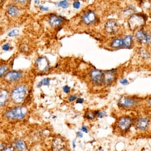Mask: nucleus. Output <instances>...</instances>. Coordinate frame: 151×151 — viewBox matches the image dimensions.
<instances>
[{
  "label": "nucleus",
  "instance_id": "412c9836",
  "mask_svg": "<svg viewBox=\"0 0 151 151\" xmlns=\"http://www.w3.org/2000/svg\"><path fill=\"white\" fill-rule=\"evenodd\" d=\"M9 69V66L7 65H3L0 66V78L7 73V71Z\"/></svg>",
  "mask_w": 151,
  "mask_h": 151
},
{
  "label": "nucleus",
  "instance_id": "1a4fd4ad",
  "mask_svg": "<svg viewBox=\"0 0 151 151\" xmlns=\"http://www.w3.org/2000/svg\"><path fill=\"white\" fill-rule=\"evenodd\" d=\"M118 24L114 20L108 21L105 26L106 32L109 35H114L118 31Z\"/></svg>",
  "mask_w": 151,
  "mask_h": 151
},
{
  "label": "nucleus",
  "instance_id": "c9c22d12",
  "mask_svg": "<svg viewBox=\"0 0 151 151\" xmlns=\"http://www.w3.org/2000/svg\"><path fill=\"white\" fill-rule=\"evenodd\" d=\"M84 100L83 99H78L76 100V103L78 104H82L83 103Z\"/></svg>",
  "mask_w": 151,
  "mask_h": 151
},
{
  "label": "nucleus",
  "instance_id": "b1692460",
  "mask_svg": "<svg viewBox=\"0 0 151 151\" xmlns=\"http://www.w3.org/2000/svg\"><path fill=\"white\" fill-rule=\"evenodd\" d=\"M57 7H60L62 9H67L68 7V0H63L57 3Z\"/></svg>",
  "mask_w": 151,
  "mask_h": 151
},
{
  "label": "nucleus",
  "instance_id": "f704fd0d",
  "mask_svg": "<svg viewBox=\"0 0 151 151\" xmlns=\"http://www.w3.org/2000/svg\"><path fill=\"white\" fill-rule=\"evenodd\" d=\"M40 10H41V11L47 12V11H48L49 9H48V7H44V6H40Z\"/></svg>",
  "mask_w": 151,
  "mask_h": 151
},
{
  "label": "nucleus",
  "instance_id": "20e7f679",
  "mask_svg": "<svg viewBox=\"0 0 151 151\" xmlns=\"http://www.w3.org/2000/svg\"><path fill=\"white\" fill-rule=\"evenodd\" d=\"M4 79L6 82L14 83L19 81L23 77V73L20 71L12 70L7 72L4 76Z\"/></svg>",
  "mask_w": 151,
  "mask_h": 151
},
{
  "label": "nucleus",
  "instance_id": "4c0bfd02",
  "mask_svg": "<svg viewBox=\"0 0 151 151\" xmlns=\"http://www.w3.org/2000/svg\"><path fill=\"white\" fill-rule=\"evenodd\" d=\"M83 133L81 132H78V133H77V136L78 137H80V138H82V137H83Z\"/></svg>",
  "mask_w": 151,
  "mask_h": 151
},
{
  "label": "nucleus",
  "instance_id": "a211bd4d",
  "mask_svg": "<svg viewBox=\"0 0 151 151\" xmlns=\"http://www.w3.org/2000/svg\"><path fill=\"white\" fill-rule=\"evenodd\" d=\"M111 47L114 48V49L124 47V43L123 39H120V38L115 39L111 43Z\"/></svg>",
  "mask_w": 151,
  "mask_h": 151
},
{
  "label": "nucleus",
  "instance_id": "58836bf2",
  "mask_svg": "<svg viewBox=\"0 0 151 151\" xmlns=\"http://www.w3.org/2000/svg\"><path fill=\"white\" fill-rule=\"evenodd\" d=\"M39 0H35V3L36 5H39Z\"/></svg>",
  "mask_w": 151,
  "mask_h": 151
},
{
  "label": "nucleus",
  "instance_id": "f8f14e48",
  "mask_svg": "<svg viewBox=\"0 0 151 151\" xmlns=\"http://www.w3.org/2000/svg\"><path fill=\"white\" fill-rule=\"evenodd\" d=\"M115 70V69L113 70L107 71L105 73H104L102 83H104L105 84H107V85H109L113 83L115 79V75L114 74Z\"/></svg>",
  "mask_w": 151,
  "mask_h": 151
},
{
  "label": "nucleus",
  "instance_id": "473e14b6",
  "mask_svg": "<svg viewBox=\"0 0 151 151\" xmlns=\"http://www.w3.org/2000/svg\"><path fill=\"white\" fill-rule=\"evenodd\" d=\"M105 115V112H99L97 114V116L98 118H102Z\"/></svg>",
  "mask_w": 151,
  "mask_h": 151
},
{
  "label": "nucleus",
  "instance_id": "f03ea898",
  "mask_svg": "<svg viewBox=\"0 0 151 151\" xmlns=\"http://www.w3.org/2000/svg\"><path fill=\"white\" fill-rule=\"evenodd\" d=\"M28 93L27 88L24 85H19L15 87L12 91L11 99L12 100L16 103H21L25 99Z\"/></svg>",
  "mask_w": 151,
  "mask_h": 151
},
{
  "label": "nucleus",
  "instance_id": "f3484780",
  "mask_svg": "<svg viewBox=\"0 0 151 151\" xmlns=\"http://www.w3.org/2000/svg\"><path fill=\"white\" fill-rule=\"evenodd\" d=\"M9 93L7 90L5 89L0 90V106L2 107L6 105L8 98Z\"/></svg>",
  "mask_w": 151,
  "mask_h": 151
},
{
  "label": "nucleus",
  "instance_id": "2eb2a0df",
  "mask_svg": "<svg viewBox=\"0 0 151 151\" xmlns=\"http://www.w3.org/2000/svg\"><path fill=\"white\" fill-rule=\"evenodd\" d=\"M7 12L8 14L11 17H16L20 13V10L15 4L9 5L7 9Z\"/></svg>",
  "mask_w": 151,
  "mask_h": 151
},
{
  "label": "nucleus",
  "instance_id": "393cba45",
  "mask_svg": "<svg viewBox=\"0 0 151 151\" xmlns=\"http://www.w3.org/2000/svg\"><path fill=\"white\" fill-rule=\"evenodd\" d=\"M95 116H96V114H95V111L94 112H87L85 114V117L89 120L94 119L95 118Z\"/></svg>",
  "mask_w": 151,
  "mask_h": 151
},
{
  "label": "nucleus",
  "instance_id": "2f4dec72",
  "mask_svg": "<svg viewBox=\"0 0 151 151\" xmlns=\"http://www.w3.org/2000/svg\"><path fill=\"white\" fill-rule=\"evenodd\" d=\"M6 147H7V145L6 144L0 143V150H5Z\"/></svg>",
  "mask_w": 151,
  "mask_h": 151
},
{
  "label": "nucleus",
  "instance_id": "c85d7f7f",
  "mask_svg": "<svg viewBox=\"0 0 151 151\" xmlns=\"http://www.w3.org/2000/svg\"><path fill=\"white\" fill-rule=\"evenodd\" d=\"M78 99V96H70L68 97V100L70 102H73L75 100H76Z\"/></svg>",
  "mask_w": 151,
  "mask_h": 151
},
{
  "label": "nucleus",
  "instance_id": "9b49d317",
  "mask_svg": "<svg viewBox=\"0 0 151 151\" xmlns=\"http://www.w3.org/2000/svg\"><path fill=\"white\" fill-rule=\"evenodd\" d=\"M64 21L65 19L63 17L54 14H52L48 20L49 24L52 27H57L61 26L62 24H63Z\"/></svg>",
  "mask_w": 151,
  "mask_h": 151
},
{
  "label": "nucleus",
  "instance_id": "0eeeda50",
  "mask_svg": "<svg viewBox=\"0 0 151 151\" xmlns=\"http://www.w3.org/2000/svg\"><path fill=\"white\" fill-rule=\"evenodd\" d=\"M103 75L102 71L98 69L92 70L90 72V77L92 82L98 85H101L102 83Z\"/></svg>",
  "mask_w": 151,
  "mask_h": 151
},
{
  "label": "nucleus",
  "instance_id": "6e6552de",
  "mask_svg": "<svg viewBox=\"0 0 151 151\" xmlns=\"http://www.w3.org/2000/svg\"><path fill=\"white\" fill-rule=\"evenodd\" d=\"M82 20L85 24L87 25L92 24L97 20V15L94 12L88 11L83 15Z\"/></svg>",
  "mask_w": 151,
  "mask_h": 151
},
{
  "label": "nucleus",
  "instance_id": "423d86ee",
  "mask_svg": "<svg viewBox=\"0 0 151 151\" xmlns=\"http://www.w3.org/2000/svg\"><path fill=\"white\" fill-rule=\"evenodd\" d=\"M36 66L39 70L42 72H46L49 69V62L46 58L40 57L36 61Z\"/></svg>",
  "mask_w": 151,
  "mask_h": 151
},
{
  "label": "nucleus",
  "instance_id": "a19ab883",
  "mask_svg": "<svg viewBox=\"0 0 151 151\" xmlns=\"http://www.w3.org/2000/svg\"><path fill=\"white\" fill-rule=\"evenodd\" d=\"M148 104H149V105H150V106H151V98H150V99H149V100H148Z\"/></svg>",
  "mask_w": 151,
  "mask_h": 151
},
{
  "label": "nucleus",
  "instance_id": "f257e3e1",
  "mask_svg": "<svg viewBox=\"0 0 151 151\" xmlns=\"http://www.w3.org/2000/svg\"><path fill=\"white\" fill-rule=\"evenodd\" d=\"M28 113V109L25 107H16L7 110L5 116L10 120H21L24 119Z\"/></svg>",
  "mask_w": 151,
  "mask_h": 151
},
{
  "label": "nucleus",
  "instance_id": "72a5a7b5",
  "mask_svg": "<svg viewBox=\"0 0 151 151\" xmlns=\"http://www.w3.org/2000/svg\"><path fill=\"white\" fill-rule=\"evenodd\" d=\"M120 83L122 84V85H127V84H128V81L126 80V79H123V80H120Z\"/></svg>",
  "mask_w": 151,
  "mask_h": 151
},
{
  "label": "nucleus",
  "instance_id": "dca6fc26",
  "mask_svg": "<svg viewBox=\"0 0 151 151\" xmlns=\"http://www.w3.org/2000/svg\"><path fill=\"white\" fill-rule=\"evenodd\" d=\"M136 127L140 130H144L147 129L149 125V120L146 118H140L139 119L136 123Z\"/></svg>",
  "mask_w": 151,
  "mask_h": 151
},
{
  "label": "nucleus",
  "instance_id": "9d476101",
  "mask_svg": "<svg viewBox=\"0 0 151 151\" xmlns=\"http://www.w3.org/2000/svg\"><path fill=\"white\" fill-rule=\"evenodd\" d=\"M132 120L129 117L120 118L118 121V126L122 131H127L131 126Z\"/></svg>",
  "mask_w": 151,
  "mask_h": 151
},
{
  "label": "nucleus",
  "instance_id": "ddd939ff",
  "mask_svg": "<svg viewBox=\"0 0 151 151\" xmlns=\"http://www.w3.org/2000/svg\"><path fill=\"white\" fill-rule=\"evenodd\" d=\"M136 104V100L128 97H123L119 100V104L125 107H131Z\"/></svg>",
  "mask_w": 151,
  "mask_h": 151
},
{
  "label": "nucleus",
  "instance_id": "bb28decb",
  "mask_svg": "<svg viewBox=\"0 0 151 151\" xmlns=\"http://www.w3.org/2000/svg\"><path fill=\"white\" fill-rule=\"evenodd\" d=\"M73 6L75 9H79L81 7V3L79 1H74L73 2Z\"/></svg>",
  "mask_w": 151,
  "mask_h": 151
},
{
  "label": "nucleus",
  "instance_id": "aec40b11",
  "mask_svg": "<svg viewBox=\"0 0 151 151\" xmlns=\"http://www.w3.org/2000/svg\"><path fill=\"white\" fill-rule=\"evenodd\" d=\"M124 47H130L133 42V37L131 36H126L124 39Z\"/></svg>",
  "mask_w": 151,
  "mask_h": 151
},
{
  "label": "nucleus",
  "instance_id": "cd10ccee",
  "mask_svg": "<svg viewBox=\"0 0 151 151\" xmlns=\"http://www.w3.org/2000/svg\"><path fill=\"white\" fill-rule=\"evenodd\" d=\"M10 49H11V47L9 43H6V44L3 45V46L2 47V49L4 51H9L10 50Z\"/></svg>",
  "mask_w": 151,
  "mask_h": 151
},
{
  "label": "nucleus",
  "instance_id": "7ed1b4c3",
  "mask_svg": "<svg viewBox=\"0 0 151 151\" xmlns=\"http://www.w3.org/2000/svg\"><path fill=\"white\" fill-rule=\"evenodd\" d=\"M145 17L142 14H133L128 19V25L131 30H139L144 24Z\"/></svg>",
  "mask_w": 151,
  "mask_h": 151
},
{
  "label": "nucleus",
  "instance_id": "39448f33",
  "mask_svg": "<svg viewBox=\"0 0 151 151\" xmlns=\"http://www.w3.org/2000/svg\"><path fill=\"white\" fill-rule=\"evenodd\" d=\"M135 37L142 44L147 45L151 43V35L146 33L142 30H137L135 34Z\"/></svg>",
  "mask_w": 151,
  "mask_h": 151
},
{
  "label": "nucleus",
  "instance_id": "7c9ffc66",
  "mask_svg": "<svg viewBox=\"0 0 151 151\" xmlns=\"http://www.w3.org/2000/svg\"><path fill=\"white\" fill-rule=\"evenodd\" d=\"M63 91H64V92L65 93H66V94H67V93H70V87H68V86H64V87H63Z\"/></svg>",
  "mask_w": 151,
  "mask_h": 151
},
{
  "label": "nucleus",
  "instance_id": "e433bc0d",
  "mask_svg": "<svg viewBox=\"0 0 151 151\" xmlns=\"http://www.w3.org/2000/svg\"><path fill=\"white\" fill-rule=\"evenodd\" d=\"M81 130H82V132H85V133H88V129H87L86 127L83 126V127H82Z\"/></svg>",
  "mask_w": 151,
  "mask_h": 151
},
{
  "label": "nucleus",
  "instance_id": "5701e85b",
  "mask_svg": "<svg viewBox=\"0 0 151 151\" xmlns=\"http://www.w3.org/2000/svg\"><path fill=\"white\" fill-rule=\"evenodd\" d=\"M134 11H135V8L134 7H128L124 10L123 13L126 16H128V15H130L131 14L133 13V12Z\"/></svg>",
  "mask_w": 151,
  "mask_h": 151
},
{
  "label": "nucleus",
  "instance_id": "4be33fe9",
  "mask_svg": "<svg viewBox=\"0 0 151 151\" xmlns=\"http://www.w3.org/2000/svg\"><path fill=\"white\" fill-rule=\"evenodd\" d=\"M49 84L50 80L49 78H44L38 83V87H41L42 86H48Z\"/></svg>",
  "mask_w": 151,
  "mask_h": 151
},
{
  "label": "nucleus",
  "instance_id": "a878e982",
  "mask_svg": "<svg viewBox=\"0 0 151 151\" xmlns=\"http://www.w3.org/2000/svg\"><path fill=\"white\" fill-rule=\"evenodd\" d=\"M19 31L17 29H15V30H11L9 33L8 36L9 37H15V36H17V35H19Z\"/></svg>",
  "mask_w": 151,
  "mask_h": 151
},
{
  "label": "nucleus",
  "instance_id": "ea45409f",
  "mask_svg": "<svg viewBox=\"0 0 151 151\" xmlns=\"http://www.w3.org/2000/svg\"><path fill=\"white\" fill-rule=\"evenodd\" d=\"M73 147L74 148L75 147H76V140H74L73 141Z\"/></svg>",
  "mask_w": 151,
  "mask_h": 151
},
{
  "label": "nucleus",
  "instance_id": "79ce46f5",
  "mask_svg": "<svg viewBox=\"0 0 151 151\" xmlns=\"http://www.w3.org/2000/svg\"><path fill=\"white\" fill-rule=\"evenodd\" d=\"M2 1V0H0V1Z\"/></svg>",
  "mask_w": 151,
  "mask_h": 151
},
{
  "label": "nucleus",
  "instance_id": "c756f323",
  "mask_svg": "<svg viewBox=\"0 0 151 151\" xmlns=\"http://www.w3.org/2000/svg\"><path fill=\"white\" fill-rule=\"evenodd\" d=\"M29 0H15V1L20 4H22V5H23V4H26L28 2Z\"/></svg>",
  "mask_w": 151,
  "mask_h": 151
},
{
  "label": "nucleus",
  "instance_id": "4468645a",
  "mask_svg": "<svg viewBox=\"0 0 151 151\" xmlns=\"http://www.w3.org/2000/svg\"><path fill=\"white\" fill-rule=\"evenodd\" d=\"M65 142L64 140L61 138H56L52 143L53 148L54 150H65L64 148Z\"/></svg>",
  "mask_w": 151,
  "mask_h": 151
},
{
  "label": "nucleus",
  "instance_id": "6ab92c4d",
  "mask_svg": "<svg viewBox=\"0 0 151 151\" xmlns=\"http://www.w3.org/2000/svg\"><path fill=\"white\" fill-rule=\"evenodd\" d=\"M15 148L20 150H23L26 149V143L23 140H18L16 141L15 142Z\"/></svg>",
  "mask_w": 151,
  "mask_h": 151
}]
</instances>
